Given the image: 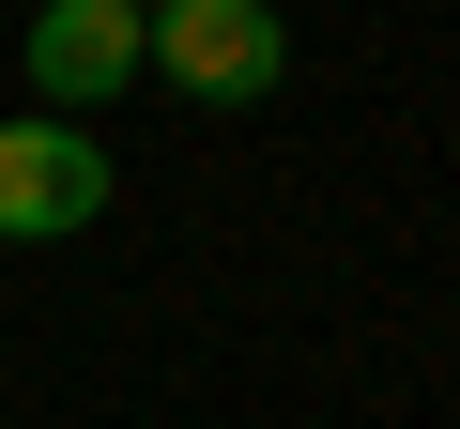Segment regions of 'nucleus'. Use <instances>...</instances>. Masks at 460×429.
<instances>
[{
	"mask_svg": "<svg viewBox=\"0 0 460 429\" xmlns=\"http://www.w3.org/2000/svg\"><path fill=\"white\" fill-rule=\"evenodd\" d=\"M138 62H169L199 108H261L292 77V31H277V0H154V16H138Z\"/></svg>",
	"mask_w": 460,
	"mask_h": 429,
	"instance_id": "1",
	"label": "nucleus"
},
{
	"mask_svg": "<svg viewBox=\"0 0 460 429\" xmlns=\"http://www.w3.org/2000/svg\"><path fill=\"white\" fill-rule=\"evenodd\" d=\"M108 214V138L93 123H0V246H62Z\"/></svg>",
	"mask_w": 460,
	"mask_h": 429,
	"instance_id": "2",
	"label": "nucleus"
},
{
	"mask_svg": "<svg viewBox=\"0 0 460 429\" xmlns=\"http://www.w3.org/2000/svg\"><path fill=\"white\" fill-rule=\"evenodd\" d=\"M123 77H138V0H47V16H31V92H47V123H108Z\"/></svg>",
	"mask_w": 460,
	"mask_h": 429,
	"instance_id": "3",
	"label": "nucleus"
}]
</instances>
